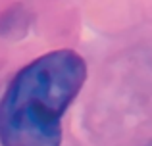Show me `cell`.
I'll list each match as a JSON object with an SVG mask.
<instances>
[{
  "label": "cell",
  "instance_id": "cell-1",
  "mask_svg": "<svg viewBox=\"0 0 152 146\" xmlns=\"http://www.w3.org/2000/svg\"><path fill=\"white\" fill-rule=\"evenodd\" d=\"M85 79L87 64L73 50H56L25 65L0 100V144L60 146L62 117Z\"/></svg>",
  "mask_w": 152,
  "mask_h": 146
}]
</instances>
